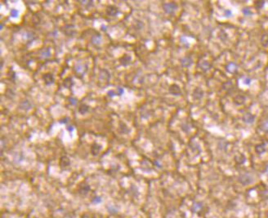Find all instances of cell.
<instances>
[{
  "instance_id": "cell-1",
  "label": "cell",
  "mask_w": 268,
  "mask_h": 218,
  "mask_svg": "<svg viewBox=\"0 0 268 218\" xmlns=\"http://www.w3.org/2000/svg\"><path fill=\"white\" fill-rule=\"evenodd\" d=\"M239 182L244 185H249L251 183H253L254 182V178L251 175L248 174V173H244L239 176Z\"/></svg>"
},
{
  "instance_id": "cell-2",
  "label": "cell",
  "mask_w": 268,
  "mask_h": 218,
  "mask_svg": "<svg viewBox=\"0 0 268 218\" xmlns=\"http://www.w3.org/2000/svg\"><path fill=\"white\" fill-rule=\"evenodd\" d=\"M254 118H255V117H254L253 114L248 113L246 114H244V116L243 117V120H244V122L246 123V124H253L254 122Z\"/></svg>"
},
{
  "instance_id": "cell-3",
  "label": "cell",
  "mask_w": 268,
  "mask_h": 218,
  "mask_svg": "<svg viewBox=\"0 0 268 218\" xmlns=\"http://www.w3.org/2000/svg\"><path fill=\"white\" fill-rule=\"evenodd\" d=\"M255 150H256V152H257L258 154H262L266 151V146H265V144L257 145V146H256V148H255Z\"/></svg>"
},
{
  "instance_id": "cell-4",
  "label": "cell",
  "mask_w": 268,
  "mask_h": 218,
  "mask_svg": "<svg viewBox=\"0 0 268 218\" xmlns=\"http://www.w3.org/2000/svg\"><path fill=\"white\" fill-rule=\"evenodd\" d=\"M203 205L201 203H195L192 207V210L194 211V212H197L200 211L202 209Z\"/></svg>"
},
{
  "instance_id": "cell-5",
  "label": "cell",
  "mask_w": 268,
  "mask_h": 218,
  "mask_svg": "<svg viewBox=\"0 0 268 218\" xmlns=\"http://www.w3.org/2000/svg\"><path fill=\"white\" fill-rule=\"evenodd\" d=\"M235 160H236V162L238 163V164H244V162H245V157L242 155V154H240L239 156H237L235 158Z\"/></svg>"
},
{
  "instance_id": "cell-6",
  "label": "cell",
  "mask_w": 268,
  "mask_h": 218,
  "mask_svg": "<svg viewBox=\"0 0 268 218\" xmlns=\"http://www.w3.org/2000/svg\"><path fill=\"white\" fill-rule=\"evenodd\" d=\"M262 129L265 132H268V121H266L262 124Z\"/></svg>"
},
{
  "instance_id": "cell-7",
  "label": "cell",
  "mask_w": 268,
  "mask_h": 218,
  "mask_svg": "<svg viewBox=\"0 0 268 218\" xmlns=\"http://www.w3.org/2000/svg\"><path fill=\"white\" fill-rule=\"evenodd\" d=\"M265 2L264 1H260V2H256V4H255V6L257 8H262V7L264 6Z\"/></svg>"
},
{
  "instance_id": "cell-8",
  "label": "cell",
  "mask_w": 268,
  "mask_h": 218,
  "mask_svg": "<svg viewBox=\"0 0 268 218\" xmlns=\"http://www.w3.org/2000/svg\"><path fill=\"white\" fill-rule=\"evenodd\" d=\"M262 196L266 198V199H268V191H264V192L262 193Z\"/></svg>"
},
{
  "instance_id": "cell-9",
  "label": "cell",
  "mask_w": 268,
  "mask_h": 218,
  "mask_svg": "<svg viewBox=\"0 0 268 218\" xmlns=\"http://www.w3.org/2000/svg\"><path fill=\"white\" fill-rule=\"evenodd\" d=\"M243 12H244V14H245V15L250 14V13H251L249 10H248V9H247V10H245V9H244V10L243 11Z\"/></svg>"
}]
</instances>
